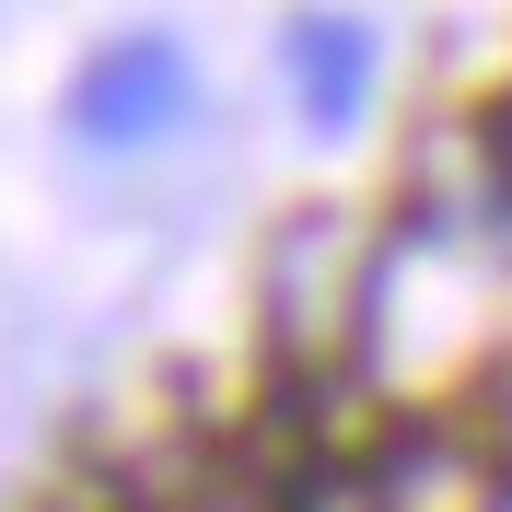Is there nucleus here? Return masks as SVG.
<instances>
[{
  "mask_svg": "<svg viewBox=\"0 0 512 512\" xmlns=\"http://www.w3.org/2000/svg\"><path fill=\"white\" fill-rule=\"evenodd\" d=\"M384 512H489V454H466L454 431H408V443L373 466Z\"/></svg>",
  "mask_w": 512,
  "mask_h": 512,
  "instance_id": "nucleus-4",
  "label": "nucleus"
},
{
  "mask_svg": "<svg viewBox=\"0 0 512 512\" xmlns=\"http://www.w3.org/2000/svg\"><path fill=\"white\" fill-rule=\"evenodd\" d=\"M361 303H373V245H361L350 210H291L280 245H268V350L291 373H326L350 350Z\"/></svg>",
  "mask_w": 512,
  "mask_h": 512,
  "instance_id": "nucleus-1",
  "label": "nucleus"
},
{
  "mask_svg": "<svg viewBox=\"0 0 512 512\" xmlns=\"http://www.w3.org/2000/svg\"><path fill=\"white\" fill-rule=\"evenodd\" d=\"M280 512H384V501H373V466H315V478H291Z\"/></svg>",
  "mask_w": 512,
  "mask_h": 512,
  "instance_id": "nucleus-5",
  "label": "nucleus"
},
{
  "mask_svg": "<svg viewBox=\"0 0 512 512\" xmlns=\"http://www.w3.org/2000/svg\"><path fill=\"white\" fill-rule=\"evenodd\" d=\"M175 117H187V47H175V35H117V47H94L82 82H70V128H82L94 152H140V140H163Z\"/></svg>",
  "mask_w": 512,
  "mask_h": 512,
  "instance_id": "nucleus-2",
  "label": "nucleus"
},
{
  "mask_svg": "<svg viewBox=\"0 0 512 512\" xmlns=\"http://www.w3.org/2000/svg\"><path fill=\"white\" fill-rule=\"evenodd\" d=\"M489 163H501V198H512V105L489 117Z\"/></svg>",
  "mask_w": 512,
  "mask_h": 512,
  "instance_id": "nucleus-6",
  "label": "nucleus"
},
{
  "mask_svg": "<svg viewBox=\"0 0 512 512\" xmlns=\"http://www.w3.org/2000/svg\"><path fill=\"white\" fill-rule=\"evenodd\" d=\"M280 70H291V94H303V128H338L373 105V24H350V12H303V24L280 35Z\"/></svg>",
  "mask_w": 512,
  "mask_h": 512,
  "instance_id": "nucleus-3",
  "label": "nucleus"
}]
</instances>
